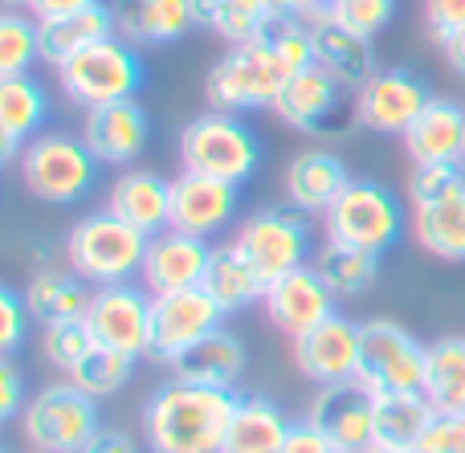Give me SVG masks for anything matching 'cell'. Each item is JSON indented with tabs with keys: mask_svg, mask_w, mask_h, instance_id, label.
<instances>
[{
	"mask_svg": "<svg viewBox=\"0 0 465 453\" xmlns=\"http://www.w3.org/2000/svg\"><path fill=\"white\" fill-rule=\"evenodd\" d=\"M232 389L172 380L143 405V441L152 453H221L237 413Z\"/></svg>",
	"mask_w": 465,
	"mask_h": 453,
	"instance_id": "cell-1",
	"label": "cell"
},
{
	"mask_svg": "<svg viewBox=\"0 0 465 453\" xmlns=\"http://www.w3.org/2000/svg\"><path fill=\"white\" fill-rule=\"evenodd\" d=\"M147 241L152 237L143 229L127 225L123 217H114L111 209L86 212L78 225L65 233V261L70 270L90 286H119L131 282L135 274H143Z\"/></svg>",
	"mask_w": 465,
	"mask_h": 453,
	"instance_id": "cell-2",
	"label": "cell"
},
{
	"mask_svg": "<svg viewBox=\"0 0 465 453\" xmlns=\"http://www.w3.org/2000/svg\"><path fill=\"white\" fill-rule=\"evenodd\" d=\"M180 163L184 172L213 176L225 184H245L262 163V143L253 127L232 111H204L180 131Z\"/></svg>",
	"mask_w": 465,
	"mask_h": 453,
	"instance_id": "cell-3",
	"label": "cell"
},
{
	"mask_svg": "<svg viewBox=\"0 0 465 453\" xmlns=\"http://www.w3.org/2000/svg\"><path fill=\"white\" fill-rule=\"evenodd\" d=\"M143 78H147V70H143V57H139V45H131L119 33L94 41L82 54H74L70 62L57 65V86L82 111L135 98Z\"/></svg>",
	"mask_w": 465,
	"mask_h": 453,
	"instance_id": "cell-4",
	"label": "cell"
},
{
	"mask_svg": "<svg viewBox=\"0 0 465 453\" xmlns=\"http://www.w3.org/2000/svg\"><path fill=\"white\" fill-rule=\"evenodd\" d=\"M286 78L290 70L273 54L270 37L249 41V45H229V54L204 78V98L213 103V111H273Z\"/></svg>",
	"mask_w": 465,
	"mask_h": 453,
	"instance_id": "cell-5",
	"label": "cell"
},
{
	"mask_svg": "<svg viewBox=\"0 0 465 453\" xmlns=\"http://www.w3.org/2000/svg\"><path fill=\"white\" fill-rule=\"evenodd\" d=\"M327 241L339 245H355V250H368L376 258H384L404 233V209L392 196V188H384L380 180H347V188L335 196L327 212Z\"/></svg>",
	"mask_w": 465,
	"mask_h": 453,
	"instance_id": "cell-6",
	"label": "cell"
},
{
	"mask_svg": "<svg viewBox=\"0 0 465 453\" xmlns=\"http://www.w3.org/2000/svg\"><path fill=\"white\" fill-rule=\"evenodd\" d=\"M21 180L37 201L45 204H74L98 184V168L82 135H65V131H41L29 139L21 152Z\"/></svg>",
	"mask_w": 465,
	"mask_h": 453,
	"instance_id": "cell-7",
	"label": "cell"
},
{
	"mask_svg": "<svg viewBox=\"0 0 465 453\" xmlns=\"http://www.w3.org/2000/svg\"><path fill=\"white\" fill-rule=\"evenodd\" d=\"M232 250L253 266V274L262 278L265 286L294 274L298 266H311L314 261L311 225H306V212L294 209V204L262 209V212H253V217H245L241 229L232 233Z\"/></svg>",
	"mask_w": 465,
	"mask_h": 453,
	"instance_id": "cell-8",
	"label": "cell"
},
{
	"mask_svg": "<svg viewBox=\"0 0 465 453\" xmlns=\"http://www.w3.org/2000/svg\"><path fill=\"white\" fill-rule=\"evenodd\" d=\"M355 384H360L371 400L401 397V392H420L425 389V343H420L409 327L392 323V319H371V323H363V348H360V368H355Z\"/></svg>",
	"mask_w": 465,
	"mask_h": 453,
	"instance_id": "cell-9",
	"label": "cell"
},
{
	"mask_svg": "<svg viewBox=\"0 0 465 453\" xmlns=\"http://www.w3.org/2000/svg\"><path fill=\"white\" fill-rule=\"evenodd\" d=\"M98 429L103 421L94 397H86L74 380L45 384L41 392H33L21 413V433L33 453H78Z\"/></svg>",
	"mask_w": 465,
	"mask_h": 453,
	"instance_id": "cell-10",
	"label": "cell"
},
{
	"mask_svg": "<svg viewBox=\"0 0 465 453\" xmlns=\"http://www.w3.org/2000/svg\"><path fill=\"white\" fill-rule=\"evenodd\" d=\"M347 94L351 90L331 78L322 65H306L286 78L273 114L306 135H347V123H355V98Z\"/></svg>",
	"mask_w": 465,
	"mask_h": 453,
	"instance_id": "cell-11",
	"label": "cell"
},
{
	"mask_svg": "<svg viewBox=\"0 0 465 453\" xmlns=\"http://www.w3.org/2000/svg\"><path fill=\"white\" fill-rule=\"evenodd\" d=\"M152 299L147 286L119 282V286H94L86 307V327L98 348L123 351L139 359L152 351Z\"/></svg>",
	"mask_w": 465,
	"mask_h": 453,
	"instance_id": "cell-12",
	"label": "cell"
},
{
	"mask_svg": "<svg viewBox=\"0 0 465 453\" xmlns=\"http://www.w3.org/2000/svg\"><path fill=\"white\" fill-rule=\"evenodd\" d=\"M221 323H225V310L217 307V299H213L204 286L155 294L152 299V351H147V356L176 368V359L188 356V351H193L204 335L217 331Z\"/></svg>",
	"mask_w": 465,
	"mask_h": 453,
	"instance_id": "cell-13",
	"label": "cell"
},
{
	"mask_svg": "<svg viewBox=\"0 0 465 453\" xmlns=\"http://www.w3.org/2000/svg\"><path fill=\"white\" fill-rule=\"evenodd\" d=\"M355 123L376 135H404L417 114L433 103L425 78L404 65H380L360 90H355Z\"/></svg>",
	"mask_w": 465,
	"mask_h": 453,
	"instance_id": "cell-14",
	"label": "cell"
},
{
	"mask_svg": "<svg viewBox=\"0 0 465 453\" xmlns=\"http://www.w3.org/2000/svg\"><path fill=\"white\" fill-rule=\"evenodd\" d=\"M363 348V323H351L347 315H327L319 327L294 340V364L319 389H335V384H355V368H360Z\"/></svg>",
	"mask_w": 465,
	"mask_h": 453,
	"instance_id": "cell-15",
	"label": "cell"
},
{
	"mask_svg": "<svg viewBox=\"0 0 465 453\" xmlns=\"http://www.w3.org/2000/svg\"><path fill=\"white\" fill-rule=\"evenodd\" d=\"M262 307H265V319L282 335L298 340L311 327H319L327 315H335V294H331V286L322 282L314 266H298L294 274L265 286Z\"/></svg>",
	"mask_w": 465,
	"mask_h": 453,
	"instance_id": "cell-16",
	"label": "cell"
},
{
	"mask_svg": "<svg viewBox=\"0 0 465 453\" xmlns=\"http://www.w3.org/2000/svg\"><path fill=\"white\" fill-rule=\"evenodd\" d=\"M78 135L98 163H135L152 139V119L139 98H123V103L90 106Z\"/></svg>",
	"mask_w": 465,
	"mask_h": 453,
	"instance_id": "cell-17",
	"label": "cell"
},
{
	"mask_svg": "<svg viewBox=\"0 0 465 453\" xmlns=\"http://www.w3.org/2000/svg\"><path fill=\"white\" fill-rule=\"evenodd\" d=\"M213 261V245L209 237H193L180 229H163L147 241V258H143V286L152 294H172V291H193L204 286Z\"/></svg>",
	"mask_w": 465,
	"mask_h": 453,
	"instance_id": "cell-18",
	"label": "cell"
},
{
	"mask_svg": "<svg viewBox=\"0 0 465 453\" xmlns=\"http://www.w3.org/2000/svg\"><path fill=\"white\" fill-rule=\"evenodd\" d=\"M306 421H314L339 453H363L376 441V400L360 389V384H335V389H319Z\"/></svg>",
	"mask_w": 465,
	"mask_h": 453,
	"instance_id": "cell-19",
	"label": "cell"
},
{
	"mask_svg": "<svg viewBox=\"0 0 465 453\" xmlns=\"http://www.w3.org/2000/svg\"><path fill=\"white\" fill-rule=\"evenodd\" d=\"M237 212V184L213 176H196V172H180L172 180V225L180 233L213 237L232 221Z\"/></svg>",
	"mask_w": 465,
	"mask_h": 453,
	"instance_id": "cell-20",
	"label": "cell"
},
{
	"mask_svg": "<svg viewBox=\"0 0 465 453\" xmlns=\"http://www.w3.org/2000/svg\"><path fill=\"white\" fill-rule=\"evenodd\" d=\"M114 33L131 45H176L196 29V0H114Z\"/></svg>",
	"mask_w": 465,
	"mask_h": 453,
	"instance_id": "cell-21",
	"label": "cell"
},
{
	"mask_svg": "<svg viewBox=\"0 0 465 453\" xmlns=\"http://www.w3.org/2000/svg\"><path fill=\"white\" fill-rule=\"evenodd\" d=\"M106 209L155 237L172 225V180H163L152 168H127L106 192Z\"/></svg>",
	"mask_w": 465,
	"mask_h": 453,
	"instance_id": "cell-22",
	"label": "cell"
},
{
	"mask_svg": "<svg viewBox=\"0 0 465 453\" xmlns=\"http://www.w3.org/2000/svg\"><path fill=\"white\" fill-rule=\"evenodd\" d=\"M49 119V94L33 74L0 78V155L8 163L21 160L25 143L41 135Z\"/></svg>",
	"mask_w": 465,
	"mask_h": 453,
	"instance_id": "cell-23",
	"label": "cell"
},
{
	"mask_svg": "<svg viewBox=\"0 0 465 453\" xmlns=\"http://www.w3.org/2000/svg\"><path fill=\"white\" fill-rule=\"evenodd\" d=\"M401 139H404V152H409V160L417 163V168L420 163H461L465 106H458L453 98H433Z\"/></svg>",
	"mask_w": 465,
	"mask_h": 453,
	"instance_id": "cell-24",
	"label": "cell"
},
{
	"mask_svg": "<svg viewBox=\"0 0 465 453\" xmlns=\"http://www.w3.org/2000/svg\"><path fill=\"white\" fill-rule=\"evenodd\" d=\"M347 168L327 147H306L286 168V201L302 212H327L335 196L347 188Z\"/></svg>",
	"mask_w": 465,
	"mask_h": 453,
	"instance_id": "cell-25",
	"label": "cell"
},
{
	"mask_svg": "<svg viewBox=\"0 0 465 453\" xmlns=\"http://www.w3.org/2000/svg\"><path fill=\"white\" fill-rule=\"evenodd\" d=\"M311 33H314V65H322V70L335 82H343L351 94L380 70L376 41L371 37L347 33L331 21H311Z\"/></svg>",
	"mask_w": 465,
	"mask_h": 453,
	"instance_id": "cell-26",
	"label": "cell"
},
{
	"mask_svg": "<svg viewBox=\"0 0 465 453\" xmlns=\"http://www.w3.org/2000/svg\"><path fill=\"white\" fill-rule=\"evenodd\" d=\"M245 343L237 331L217 327L213 335H204L188 356L176 359V380L204 384V389H237V380L245 376Z\"/></svg>",
	"mask_w": 465,
	"mask_h": 453,
	"instance_id": "cell-27",
	"label": "cell"
},
{
	"mask_svg": "<svg viewBox=\"0 0 465 453\" xmlns=\"http://www.w3.org/2000/svg\"><path fill=\"white\" fill-rule=\"evenodd\" d=\"M114 33V8L106 5H90L82 13L70 16H54V21H37V41H41V62L45 65H62L70 62L74 54H82L86 45L111 37Z\"/></svg>",
	"mask_w": 465,
	"mask_h": 453,
	"instance_id": "cell-28",
	"label": "cell"
},
{
	"mask_svg": "<svg viewBox=\"0 0 465 453\" xmlns=\"http://www.w3.org/2000/svg\"><path fill=\"white\" fill-rule=\"evenodd\" d=\"M90 282H82L74 270H57V266H41L33 270L29 286H25V307L37 319L41 327L49 323H70V319H86L90 307Z\"/></svg>",
	"mask_w": 465,
	"mask_h": 453,
	"instance_id": "cell-29",
	"label": "cell"
},
{
	"mask_svg": "<svg viewBox=\"0 0 465 453\" xmlns=\"http://www.w3.org/2000/svg\"><path fill=\"white\" fill-rule=\"evenodd\" d=\"M417 245L437 261H465V188L433 204H412L409 221Z\"/></svg>",
	"mask_w": 465,
	"mask_h": 453,
	"instance_id": "cell-30",
	"label": "cell"
},
{
	"mask_svg": "<svg viewBox=\"0 0 465 453\" xmlns=\"http://www.w3.org/2000/svg\"><path fill=\"white\" fill-rule=\"evenodd\" d=\"M290 425L294 421L270 397H241L221 453H282Z\"/></svg>",
	"mask_w": 465,
	"mask_h": 453,
	"instance_id": "cell-31",
	"label": "cell"
},
{
	"mask_svg": "<svg viewBox=\"0 0 465 453\" xmlns=\"http://www.w3.org/2000/svg\"><path fill=\"white\" fill-rule=\"evenodd\" d=\"M196 21L209 33H217L225 45H249L265 41L278 16L265 0H196Z\"/></svg>",
	"mask_w": 465,
	"mask_h": 453,
	"instance_id": "cell-32",
	"label": "cell"
},
{
	"mask_svg": "<svg viewBox=\"0 0 465 453\" xmlns=\"http://www.w3.org/2000/svg\"><path fill=\"white\" fill-rule=\"evenodd\" d=\"M425 400L437 413H465V340L445 335L425 348Z\"/></svg>",
	"mask_w": 465,
	"mask_h": 453,
	"instance_id": "cell-33",
	"label": "cell"
},
{
	"mask_svg": "<svg viewBox=\"0 0 465 453\" xmlns=\"http://www.w3.org/2000/svg\"><path fill=\"white\" fill-rule=\"evenodd\" d=\"M311 266L319 270V278L331 286L335 299H360V294H368L380 282V258L368 250H355V245L322 241L314 250Z\"/></svg>",
	"mask_w": 465,
	"mask_h": 453,
	"instance_id": "cell-34",
	"label": "cell"
},
{
	"mask_svg": "<svg viewBox=\"0 0 465 453\" xmlns=\"http://www.w3.org/2000/svg\"><path fill=\"white\" fill-rule=\"evenodd\" d=\"M204 291L217 299V307L225 310V315H237V310L262 302L265 282L253 274V266H249L229 241V245H217V250H213L209 274H204Z\"/></svg>",
	"mask_w": 465,
	"mask_h": 453,
	"instance_id": "cell-35",
	"label": "cell"
},
{
	"mask_svg": "<svg viewBox=\"0 0 465 453\" xmlns=\"http://www.w3.org/2000/svg\"><path fill=\"white\" fill-rule=\"evenodd\" d=\"M437 409L425 400V392H401V397L376 400V441L388 446H417L425 429L433 425Z\"/></svg>",
	"mask_w": 465,
	"mask_h": 453,
	"instance_id": "cell-36",
	"label": "cell"
},
{
	"mask_svg": "<svg viewBox=\"0 0 465 453\" xmlns=\"http://www.w3.org/2000/svg\"><path fill=\"white\" fill-rule=\"evenodd\" d=\"M131 376H135V359H131V356L111 351V348H94L70 376H65V380H74L82 392H86V397L103 400V397H114V392L127 389Z\"/></svg>",
	"mask_w": 465,
	"mask_h": 453,
	"instance_id": "cell-37",
	"label": "cell"
},
{
	"mask_svg": "<svg viewBox=\"0 0 465 453\" xmlns=\"http://www.w3.org/2000/svg\"><path fill=\"white\" fill-rule=\"evenodd\" d=\"M396 16V0H322V8L311 16V21H331L347 33H360V37H371L384 33Z\"/></svg>",
	"mask_w": 465,
	"mask_h": 453,
	"instance_id": "cell-38",
	"label": "cell"
},
{
	"mask_svg": "<svg viewBox=\"0 0 465 453\" xmlns=\"http://www.w3.org/2000/svg\"><path fill=\"white\" fill-rule=\"evenodd\" d=\"M41 62V41H37V16H25L8 8L0 16V78L13 74H29V65Z\"/></svg>",
	"mask_w": 465,
	"mask_h": 453,
	"instance_id": "cell-39",
	"label": "cell"
},
{
	"mask_svg": "<svg viewBox=\"0 0 465 453\" xmlns=\"http://www.w3.org/2000/svg\"><path fill=\"white\" fill-rule=\"evenodd\" d=\"M94 348H98V343H94V335H90L86 319L49 323L45 335H41V351H45V359L57 368V372H65V376H70L74 368H78Z\"/></svg>",
	"mask_w": 465,
	"mask_h": 453,
	"instance_id": "cell-40",
	"label": "cell"
},
{
	"mask_svg": "<svg viewBox=\"0 0 465 453\" xmlns=\"http://www.w3.org/2000/svg\"><path fill=\"white\" fill-rule=\"evenodd\" d=\"M270 45H273V54L286 62L290 74H298V70H306V65H314V33H311V21H298V16H282V21L270 29Z\"/></svg>",
	"mask_w": 465,
	"mask_h": 453,
	"instance_id": "cell-41",
	"label": "cell"
},
{
	"mask_svg": "<svg viewBox=\"0 0 465 453\" xmlns=\"http://www.w3.org/2000/svg\"><path fill=\"white\" fill-rule=\"evenodd\" d=\"M465 188V163H420L409 176V201L412 204H433L441 196Z\"/></svg>",
	"mask_w": 465,
	"mask_h": 453,
	"instance_id": "cell-42",
	"label": "cell"
},
{
	"mask_svg": "<svg viewBox=\"0 0 465 453\" xmlns=\"http://www.w3.org/2000/svg\"><path fill=\"white\" fill-rule=\"evenodd\" d=\"M417 453H465V413H437Z\"/></svg>",
	"mask_w": 465,
	"mask_h": 453,
	"instance_id": "cell-43",
	"label": "cell"
},
{
	"mask_svg": "<svg viewBox=\"0 0 465 453\" xmlns=\"http://www.w3.org/2000/svg\"><path fill=\"white\" fill-rule=\"evenodd\" d=\"M29 307L25 294L16 291H0V356H13L25 340V323H29Z\"/></svg>",
	"mask_w": 465,
	"mask_h": 453,
	"instance_id": "cell-44",
	"label": "cell"
},
{
	"mask_svg": "<svg viewBox=\"0 0 465 453\" xmlns=\"http://www.w3.org/2000/svg\"><path fill=\"white\" fill-rule=\"evenodd\" d=\"M420 16H425L429 37L441 45L445 37H453L458 29H465V0H425V5H420Z\"/></svg>",
	"mask_w": 465,
	"mask_h": 453,
	"instance_id": "cell-45",
	"label": "cell"
},
{
	"mask_svg": "<svg viewBox=\"0 0 465 453\" xmlns=\"http://www.w3.org/2000/svg\"><path fill=\"white\" fill-rule=\"evenodd\" d=\"M25 380H21V372H16V364H13V356H5L0 359V421H16V417L25 413Z\"/></svg>",
	"mask_w": 465,
	"mask_h": 453,
	"instance_id": "cell-46",
	"label": "cell"
},
{
	"mask_svg": "<svg viewBox=\"0 0 465 453\" xmlns=\"http://www.w3.org/2000/svg\"><path fill=\"white\" fill-rule=\"evenodd\" d=\"M282 453H339V449H335V441H331L314 421H294V425H290V433H286V446H282Z\"/></svg>",
	"mask_w": 465,
	"mask_h": 453,
	"instance_id": "cell-47",
	"label": "cell"
},
{
	"mask_svg": "<svg viewBox=\"0 0 465 453\" xmlns=\"http://www.w3.org/2000/svg\"><path fill=\"white\" fill-rule=\"evenodd\" d=\"M78 453H139V449H135V441H131L123 429H111V425H103V429H98Z\"/></svg>",
	"mask_w": 465,
	"mask_h": 453,
	"instance_id": "cell-48",
	"label": "cell"
},
{
	"mask_svg": "<svg viewBox=\"0 0 465 453\" xmlns=\"http://www.w3.org/2000/svg\"><path fill=\"white\" fill-rule=\"evenodd\" d=\"M90 5H103V0H29V16L37 21H54V16H70V13H82Z\"/></svg>",
	"mask_w": 465,
	"mask_h": 453,
	"instance_id": "cell-49",
	"label": "cell"
},
{
	"mask_svg": "<svg viewBox=\"0 0 465 453\" xmlns=\"http://www.w3.org/2000/svg\"><path fill=\"white\" fill-rule=\"evenodd\" d=\"M265 5H270V13L278 16H298V21H311L314 13H319L322 8V0H265Z\"/></svg>",
	"mask_w": 465,
	"mask_h": 453,
	"instance_id": "cell-50",
	"label": "cell"
},
{
	"mask_svg": "<svg viewBox=\"0 0 465 453\" xmlns=\"http://www.w3.org/2000/svg\"><path fill=\"white\" fill-rule=\"evenodd\" d=\"M441 54H445V62H450V70L465 78V29H458L453 37L441 41Z\"/></svg>",
	"mask_w": 465,
	"mask_h": 453,
	"instance_id": "cell-51",
	"label": "cell"
},
{
	"mask_svg": "<svg viewBox=\"0 0 465 453\" xmlns=\"http://www.w3.org/2000/svg\"><path fill=\"white\" fill-rule=\"evenodd\" d=\"M363 453H417V446H388V441H371Z\"/></svg>",
	"mask_w": 465,
	"mask_h": 453,
	"instance_id": "cell-52",
	"label": "cell"
},
{
	"mask_svg": "<svg viewBox=\"0 0 465 453\" xmlns=\"http://www.w3.org/2000/svg\"><path fill=\"white\" fill-rule=\"evenodd\" d=\"M5 5L8 8H21V5H29V0H5Z\"/></svg>",
	"mask_w": 465,
	"mask_h": 453,
	"instance_id": "cell-53",
	"label": "cell"
},
{
	"mask_svg": "<svg viewBox=\"0 0 465 453\" xmlns=\"http://www.w3.org/2000/svg\"><path fill=\"white\" fill-rule=\"evenodd\" d=\"M461 163H465V147H461Z\"/></svg>",
	"mask_w": 465,
	"mask_h": 453,
	"instance_id": "cell-54",
	"label": "cell"
}]
</instances>
